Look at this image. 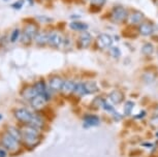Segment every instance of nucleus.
Returning a JSON list of instances; mask_svg holds the SVG:
<instances>
[{
    "label": "nucleus",
    "instance_id": "f257e3e1",
    "mask_svg": "<svg viewBox=\"0 0 158 157\" xmlns=\"http://www.w3.org/2000/svg\"><path fill=\"white\" fill-rule=\"evenodd\" d=\"M21 132H22V143L29 149H32L40 144V129L30 125H24L21 128Z\"/></svg>",
    "mask_w": 158,
    "mask_h": 157
},
{
    "label": "nucleus",
    "instance_id": "f03ea898",
    "mask_svg": "<svg viewBox=\"0 0 158 157\" xmlns=\"http://www.w3.org/2000/svg\"><path fill=\"white\" fill-rule=\"evenodd\" d=\"M38 33V26L36 23L30 22L24 27L22 33V43L24 44H28L31 43V40L35 38Z\"/></svg>",
    "mask_w": 158,
    "mask_h": 157
},
{
    "label": "nucleus",
    "instance_id": "7ed1b4c3",
    "mask_svg": "<svg viewBox=\"0 0 158 157\" xmlns=\"http://www.w3.org/2000/svg\"><path fill=\"white\" fill-rule=\"evenodd\" d=\"M33 112H31L30 109H26V108H20L16 109L14 111V116L15 118L19 121L20 123L24 124V125H29L31 123L32 119L34 117Z\"/></svg>",
    "mask_w": 158,
    "mask_h": 157
},
{
    "label": "nucleus",
    "instance_id": "20e7f679",
    "mask_svg": "<svg viewBox=\"0 0 158 157\" xmlns=\"http://www.w3.org/2000/svg\"><path fill=\"white\" fill-rule=\"evenodd\" d=\"M20 142H18L16 138H13L8 132H4L1 138V145L5 150L11 151V152H16L19 150Z\"/></svg>",
    "mask_w": 158,
    "mask_h": 157
},
{
    "label": "nucleus",
    "instance_id": "39448f33",
    "mask_svg": "<svg viewBox=\"0 0 158 157\" xmlns=\"http://www.w3.org/2000/svg\"><path fill=\"white\" fill-rule=\"evenodd\" d=\"M112 20L115 23H122L128 18V11L122 5H116L112 10Z\"/></svg>",
    "mask_w": 158,
    "mask_h": 157
},
{
    "label": "nucleus",
    "instance_id": "423d86ee",
    "mask_svg": "<svg viewBox=\"0 0 158 157\" xmlns=\"http://www.w3.org/2000/svg\"><path fill=\"white\" fill-rule=\"evenodd\" d=\"M49 44L53 48H60L64 44V37L58 32H51L49 35Z\"/></svg>",
    "mask_w": 158,
    "mask_h": 157
},
{
    "label": "nucleus",
    "instance_id": "0eeeda50",
    "mask_svg": "<svg viewBox=\"0 0 158 157\" xmlns=\"http://www.w3.org/2000/svg\"><path fill=\"white\" fill-rule=\"evenodd\" d=\"M113 43V39L111 37V35L106 34V33H102V34H99L96 39V44L99 49H108L110 47L112 46Z\"/></svg>",
    "mask_w": 158,
    "mask_h": 157
},
{
    "label": "nucleus",
    "instance_id": "6e6552de",
    "mask_svg": "<svg viewBox=\"0 0 158 157\" xmlns=\"http://www.w3.org/2000/svg\"><path fill=\"white\" fill-rule=\"evenodd\" d=\"M144 19H145V16H144V14L141 13V11L131 13L127 18L128 23L131 25H141L142 23L144 22Z\"/></svg>",
    "mask_w": 158,
    "mask_h": 157
},
{
    "label": "nucleus",
    "instance_id": "1a4fd4ad",
    "mask_svg": "<svg viewBox=\"0 0 158 157\" xmlns=\"http://www.w3.org/2000/svg\"><path fill=\"white\" fill-rule=\"evenodd\" d=\"M63 83H64V80L59 76H52L50 79V82H49V86H50V89L53 91H61L62 89V86H63Z\"/></svg>",
    "mask_w": 158,
    "mask_h": 157
},
{
    "label": "nucleus",
    "instance_id": "9d476101",
    "mask_svg": "<svg viewBox=\"0 0 158 157\" xmlns=\"http://www.w3.org/2000/svg\"><path fill=\"white\" fill-rule=\"evenodd\" d=\"M77 84L71 80H65L63 83V86H62L61 92L62 94H64L65 96L70 95L71 93H74V89H76Z\"/></svg>",
    "mask_w": 158,
    "mask_h": 157
},
{
    "label": "nucleus",
    "instance_id": "9b49d317",
    "mask_svg": "<svg viewBox=\"0 0 158 157\" xmlns=\"http://www.w3.org/2000/svg\"><path fill=\"white\" fill-rule=\"evenodd\" d=\"M46 103H47V100L43 95H36L30 100L31 106L34 109H36V111H40V109L46 105Z\"/></svg>",
    "mask_w": 158,
    "mask_h": 157
},
{
    "label": "nucleus",
    "instance_id": "f8f14e48",
    "mask_svg": "<svg viewBox=\"0 0 158 157\" xmlns=\"http://www.w3.org/2000/svg\"><path fill=\"white\" fill-rule=\"evenodd\" d=\"M91 41H92L91 34H89L88 32H83V33L80 35L79 40H77V43H79L80 48L87 49L88 47L91 44Z\"/></svg>",
    "mask_w": 158,
    "mask_h": 157
},
{
    "label": "nucleus",
    "instance_id": "ddd939ff",
    "mask_svg": "<svg viewBox=\"0 0 158 157\" xmlns=\"http://www.w3.org/2000/svg\"><path fill=\"white\" fill-rule=\"evenodd\" d=\"M154 25L150 22H143L139 27V32L144 36H149L154 32Z\"/></svg>",
    "mask_w": 158,
    "mask_h": 157
},
{
    "label": "nucleus",
    "instance_id": "4468645a",
    "mask_svg": "<svg viewBox=\"0 0 158 157\" xmlns=\"http://www.w3.org/2000/svg\"><path fill=\"white\" fill-rule=\"evenodd\" d=\"M38 95L36 90H35L34 86H27V87H24L21 91V96L24 97V98L31 100L33 97Z\"/></svg>",
    "mask_w": 158,
    "mask_h": 157
},
{
    "label": "nucleus",
    "instance_id": "2eb2a0df",
    "mask_svg": "<svg viewBox=\"0 0 158 157\" xmlns=\"http://www.w3.org/2000/svg\"><path fill=\"white\" fill-rule=\"evenodd\" d=\"M49 35L50 33H47V32H38L37 35L34 38L37 46L44 47L47 43H49Z\"/></svg>",
    "mask_w": 158,
    "mask_h": 157
},
{
    "label": "nucleus",
    "instance_id": "dca6fc26",
    "mask_svg": "<svg viewBox=\"0 0 158 157\" xmlns=\"http://www.w3.org/2000/svg\"><path fill=\"white\" fill-rule=\"evenodd\" d=\"M99 118L95 115H87L84 118V127H90V126H96L99 124Z\"/></svg>",
    "mask_w": 158,
    "mask_h": 157
},
{
    "label": "nucleus",
    "instance_id": "f3484780",
    "mask_svg": "<svg viewBox=\"0 0 158 157\" xmlns=\"http://www.w3.org/2000/svg\"><path fill=\"white\" fill-rule=\"evenodd\" d=\"M110 99H111V102L113 105H118V103L123 101L124 95H123V93L120 92L119 90H114L110 93Z\"/></svg>",
    "mask_w": 158,
    "mask_h": 157
},
{
    "label": "nucleus",
    "instance_id": "a211bd4d",
    "mask_svg": "<svg viewBox=\"0 0 158 157\" xmlns=\"http://www.w3.org/2000/svg\"><path fill=\"white\" fill-rule=\"evenodd\" d=\"M84 88H85L86 94H93V93H96L98 91L97 83L94 81H88L84 83Z\"/></svg>",
    "mask_w": 158,
    "mask_h": 157
},
{
    "label": "nucleus",
    "instance_id": "6ab92c4d",
    "mask_svg": "<svg viewBox=\"0 0 158 157\" xmlns=\"http://www.w3.org/2000/svg\"><path fill=\"white\" fill-rule=\"evenodd\" d=\"M29 125L33 126V127H35V128H37V129H41L44 127V120L40 114L35 113L33 119H32L31 123L29 124Z\"/></svg>",
    "mask_w": 158,
    "mask_h": 157
},
{
    "label": "nucleus",
    "instance_id": "aec40b11",
    "mask_svg": "<svg viewBox=\"0 0 158 157\" xmlns=\"http://www.w3.org/2000/svg\"><path fill=\"white\" fill-rule=\"evenodd\" d=\"M70 29H73V31H81V32H85L88 29V25L85 24L83 22H80V21H74V22H71L69 24Z\"/></svg>",
    "mask_w": 158,
    "mask_h": 157
},
{
    "label": "nucleus",
    "instance_id": "412c9836",
    "mask_svg": "<svg viewBox=\"0 0 158 157\" xmlns=\"http://www.w3.org/2000/svg\"><path fill=\"white\" fill-rule=\"evenodd\" d=\"M6 132H8L11 135L13 138H15L18 142H20V143H22V132H21V129L17 128V127H8Z\"/></svg>",
    "mask_w": 158,
    "mask_h": 157
},
{
    "label": "nucleus",
    "instance_id": "4be33fe9",
    "mask_svg": "<svg viewBox=\"0 0 158 157\" xmlns=\"http://www.w3.org/2000/svg\"><path fill=\"white\" fill-rule=\"evenodd\" d=\"M142 53L146 56H151L154 53V47L153 44L150 43H144V46L142 47Z\"/></svg>",
    "mask_w": 158,
    "mask_h": 157
},
{
    "label": "nucleus",
    "instance_id": "5701e85b",
    "mask_svg": "<svg viewBox=\"0 0 158 157\" xmlns=\"http://www.w3.org/2000/svg\"><path fill=\"white\" fill-rule=\"evenodd\" d=\"M74 94L77 96H83L85 95V88H84V83H80V84H77L76 89H74Z\"/></svg>",
    "mask_w": 158,
    "mask_h": 157
},
{
    "label": "nucleus",
    "instance_id": "b1692460",
    "mask_svg": "<svg viewBox=\"0 0 158 157\" xmlns=\"http://www.w3.org/2000/svg\"><path fill=\"white\" fill-rule=\"evenodd\" d=\"M133 106H135V103L132 101H127L124 105V114L125 115H129L133 109Z\"/></svg>",
    "mask_w": 158,
    "mask_h": 157
},
{
    "label": "nucleus",
    "instance_id": "393cba45",
    "mask_svg": "<svg viewBox=\"0 0 158 157\" xmlns=\"http://www.w3.org/2000/svg\"><path fill=\"white\" fill-rule=\"evenodd\" d=\"M20 34H21V31H20V29H14V31L11 32V34H10V41L11 43H16V41L18 40V38L20 37Z\"/></svg>",
    "mask_w": 158,
    "mask_h": 157
},
{
    "label": "nucleus",
    "instance_id": "a878e982",
    "mask_svg": "<svg viewBox=\"0 0 158 157\" xmlns=\"http://www.w3.org/2000/svg\"><path fill=\"white\" fill-rule=\"evenodd\" d=\"M106 0H90V3L93 6H97V7H101L106 4Z\"/></svg>",
    "mask_w": 158,
    "mask_h": 157
},
{
    "label": "nucleus",
    "instance_id": "bb28decb",
    "mask_svg": "<svg viewBox=\"0 0 158 157\" xmlns=\"http://www.w3.org/2000/svg\"><path fill=\"white\" fill-rule=\"evenodd\" d=\"M37 20L40 21V22H41V23H52L53 22L52 18H49V17H46V16L37 17Z\"/></svg>",
    "mask_w": 158,
    "mask_h": 157
},
{
    "label": "nucleus",
    "instance_id": "cd10ccee",
    "mask_svg": "<svg viewBox=\"0 0 158 157\" xmlns=\"http://www.w3.org/2000/svg\"><path fill=\"white\" fill-rule=\"evenodd\" d=\"M23 5H24L23 0H18V1H16L15 3L11 4V7L15 8V10H21V8L23 7Z\"/></svg>",
    "mask_w": 158,
    "mask_h": 157
},
{
    "label": "nucleus",
    "instance_id": "c85d7f7f",
    "mask_svg": "<svg viewBox=\"0 0 158 157\" xmlns=\"http://www.w3.org/2000/svg\"><path fill=\"white\" fill-rule=\"evenodd\" d=\"M111 54H112V56H114V57H119L121 53H120V51H119L118 48H113L111 50Z\"/></svg>",
    "mask_w": 158,
    "mask_h": 157
},
{
    "label": "nucleus",
    "instance_id": "c756f323",
    "mask_svg": "<svg viewBox=\"0 0 158 157\" xmlns=\"http://www.w3.org/2000/svg\"><path fill=\"white\" fill-rule=\"evenodd\" d=\"M151 125L154 127V128H157L158 129V116L157 117H154L153 119L151 120Z\"/></svg>",
    "mask_w": 158,
    "mask_h": 157
},
{
    "label": "nucleus",
    "instance_id": "7c9ffc66",
    "mask_svg": "<svg viewBox=\"0 0 158 157\" xmlns=\"http://www.w3.org/2000/svg\"><path fill=\"white\" fill-rule=\"evenodd\" d=\"M6 151L5 149H2V148H0V157H6Z\"/></svg>",
    "mask_w": 158,
    "mask_h": 157
},
{
    "label": "nucleus",
    "instance_id": "2f4dec72",
    "mask_svg": "<svg viewBox=\"0 0 158 157\" xmlns=\"http://www.w3.org/2000/svg\"><path fill=\"white\" fill-rule=\"evenodd\" d=\"M28 2H29V3H30L31 5H33V3H34V1H33V0H28Z\"/></svg>",
    "mask_w": 158,
    "mask_h": 157
},
{
    "label": "nucleus",
    "instance_id": "473e14b6",
    "mask_svg": "<svg viewBox=\"0 0 158 157\" xmlns=\"http://www.w3.org/2000/svg\"><path fill=\"white\" fill-rule=\"evenodd\" d=\"M1 119H2V115L0 114V120H1Z\"/></svg>",
    "mask_w": 158,
    "mask_h": 157
},
{
    "label": "nucleus",
    "instance_id": "72a5a7b5",
    "mask_svg": "<svg viewBox=\"0 0 158 157\" xmlns=\"http://www.w3.org/2000/svg\"><path fill=\"white\" fill-rule=\"evenodd\" d=\"M4 1H7V0H4Z\"/></svg>",
    "mask_w": 158,
    "mask_h": 157
}]
</instances>
